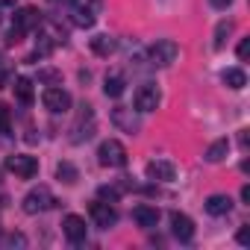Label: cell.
<instances>
[{
	"label": "cell",
	"instance_id": "6da1fadb",
	"mask_svg": "<svg viewBox=\"0 0 250 250\" xmlns=\"http://www.w3.org/2000/svg\"><path fill=\"white\" fill-rule=\"evenodd\" d=\"M42 24V15H39V9H33V6H24V9H18L15 12V21H12V30H9V36H6V42L9 44H18L33 27H39Z\"/></svg>",
	"mask_w": 250,
	"mask_h": 250
},
{
	"label": "cell",
	"instance_id": "7a4b0ae2",
	"mask_svg": "<svg viewBox=\"0 0 250 250\" xmlns=\"http://www.w3.org/2000/svg\"><path fill=\"white\" fill-rule=\"evenodd\" d=\"M97 159H100L103 168H124L127 159H130V153H127V147H124L118 139H106L97 147Z\"/></svg>",
	"mask_w": 250,
	"mask_h": 250
},
{
	"label": "cell",
	"instance_id": "3957f363",
	"mask_svg": "<svg viewBox=\"0 0 250 250\" xmlns=\"http://www.w3.org/2000/svg\"><path fill=\"white\" fill-rule=\"evenodd\" d=\"M177 56H180V44L171 42V39H159V42L150 44V50H147V62H150L153 68H168V65L177 62Z\"/></svg>",
	"mask_w": 250,
	"mask_h": 250
},
{
	"label": "cell",
	"instance_id": "277c9868",
	"mask_svg": "<svg viewBox=\"0 0 250 250\" xmlns=\"http://www.w3.org/2000/svg\"><path fill=\"white\" fill-rule=\"evenodd\" d=\"M50 206H53V194H50L47 186H36V188H30V191L24 194V200H21V209H24L27 215L47 212Z\"/></svg>",
	"mask_w": 250,
	"mask_h": 250
},
{
	"label": "cell",
	"instance_id": "5b68a950",
	"mask_svg": "<svg viewBox=\"0 0 250 250\" xmlns=\"http://www.w3.org/2000/svg\"><path fill=\"white\" fill-rule=\"evenodd\" d=\"M133 103H136L139 112H153V109H159V103H162L159 85H156V83H142V85L136 88V94H133Z\"/></svg>",
	"mask_w": 250,
	"mask_h": 250
},
{
	"label": "cell",
	"instance_id": "8992f818",
	"mask_svg": "<svg viewBox=\"0 0 250 250\" xmlns=\"http://www.w3.org/2000/svg\"><path fill=\"white\" fill-rule=\"evenodd\" d=\"M6 171H12L21 180H33L39 174V159L30 153H12V156H6Z\"/></svg>",
	"mask_w": 250,
	"mask_h": 250
},
{
	"label": "cell",
	"instance_id": "52a82bcc",
	"mask_svg": "<svg viewBox=\"0 0 250 250\" xmlns=\"http://www.w3.org/2000/svg\"><path fill=\"white\" fill-rule=\"evenodd\" d=\"M42 103H44V109H50L53 115H59V112H68V109H71V94H68L65 88L50 85V88H44Z\"/></svg>",
	"mask_w": 250,
	"mask_h": 250
},
{
	"label": "cell",
	"instance_id": "ba28073f",
	"mask_svg": "<svg viewBox=\"0 0 250 250\" xmlns=\"http://www.w3.org/2000/svg\"><path fill=\"white\" fill-rule=\"evenodd\" d=\"M88 215H91L94 227H100V229H109V227L118 224V212H115V206H109V203H103V200H94V203L88 206Z\"/></svg>",
	"mask_w": 250,
	"mask_h": 250
},
{
	"label": "cell",
	"instance_id": "9c48e42d",
	"mask_svg": "<svg viewBox=\"0 0 250 250\" xmlns=\"http://www.w3.org/2000/svg\"><path fill=\"white\" fill-rule=\"evenodd\" d=\"M62 232H65V238H68L71 244L85 241V232H88L85 218H80V215H65V221H62Z\"/></svg>",
	"mask_w": 250,
	"mask_h": 250
},
{
	"label": "cell",
	"instance_id": "30bf717a",
	"mask_svg": "<svg viewBox=\"0 0 250 250\" xmlns=\"http://www.w3.org/2000/svg\"><path fill=\"white\" fill-rule=\"evenodd\" d=\"M147 177L156 183H171L177 177V168L168 159H153V162H147Z\"/></svg>",
	"mask_w": 250,
	"mask_h": 250
},
{
	"label": "cell",
	"instance_id": "8fae6325",
	"mask_svg": "<svg viewBox=\"0 0 250 250\" xmlns=\"http://www.w3.org/2000/svg\"><path fill=\"white\" fill-rule=\"evenodd\" d=\"M171 232L180 238V241H191L194 238V221L183 212H174L171 215Z\"/></svg>",
	"mask_w": 250,
	"mask_h": 250
},
{
	"label": "cell",
	"instance_id": "7c38bea8",
	"mask_svg": "<svg viewBox=\"0 0 250 250\" xmlns=\"http://www.w3.org/2000/svg\"><path fill=\"white\" fill-rule=\"evenodd\" d=\"M159 218H162V215H159L156 206H136V209H133V221H136L142 229H153V227L159 224Z\"/></svg>",
	"mask_w": 250,
	"mask_h": 250
},
{
	"label": "cell",
	"instance_id": "4fadbf2b",
	"mask_svg": "<svg viewBox=\"0 0 250 250\" xmlns=\"http://www.w3.org/2000/svg\"><path fill=\"white\" fill-rule=\"evenodd\" d=\"M91 115V106H85V112L80 115V121L74 124V136H71V142L74 145H80V142H85V139H91V133H94V118L85 124V118Z\"/></svg>",
	"mask_w": 250,
	"mask_h": 250
},
{
	"label": "cell",
	"instance_id": "5bb4252c",
	"mask_svg": "<svg viewBox=\"0 0 250 250\" xmlns=\"http://www.w3.org/2000/svg\"><path fill=\"white\" fill-rule=\"evenodd\" d=\"M206 212L215 215V218L229 215V212H232V197H229V194H212V197L206 200Z\"/></svg>",
	"mask_w": 250,
	"mask_h": 250
},
{
	"label": "cell",
	"instance_id": "9a60e30c",
	"mask_svg": "<svg viewBox=\"0 0 250 250\" xmlns=\"http://www.w3.org/2000/svg\"><path fill=\"white\" fill-rule=\"evenodd\" d=\"M130 112H133V109H124V106H118V109L112 112V121L118 124L121 130H127V133H139V121H136Z\"/></svg>",
	"mask_w": 250,
	"mask_h": 250
},
{
	"label": "cell",
	"instance_id": "2e32d148",
	"mask_svg": "<svg viewBox=\"0 0 250 250\" xmlns=\"http://www.w3.org/2000/svg\"><path fill=\"white\" fill-rule=\"evenodd\" d=\"M94 21H97V15H94V9H91L88 3H85V6L77 3V6H74V24H77V27H85V30H88V27H94Z\"/></svg>",
	"mask_w": 250,
	"mask_h": 250
},
{
	"label": "cell",
	"instance_id": "e0dca14e",
	"mask_svg": "<svg viewBox=\"0 0 250 250\" xmlns=\"http://www.w3.org/2000/svg\"><path fill=\"white\" fill-rule=\"evenodd\" d=\"M224 85L227 88H232V91H241L244 85H247V77H244V71L241 68H229V71H224Z\"/></svg>",
	"mask_w": 250,
	"mask_h": 250
},
{
	"label": "cell",
	"instance_id": "ac0fdd59",
	"mask_svg": "<svg viewBox=\"0 0 250 250\" xmlns=\"http://www.w3.org/2000/svg\"><path fill=\"white\" fill-rule=\"evenodd\" d=\"M115 47H118V42L112 36H94L91 39V50L97 56H109V53H115Z\"/></svg>",
	"mask_w": 250,
	"mask_h": 250
},
{
	"label": "cell",
	"instance_id": "d6986e66",
	"mask_svg": "<svg viewBox=\"0 0 250 250\" xmlns=\"http://www.w3.org/2000/svg\"><path fill=\"white\" fill-rule=\"evenodd\" d=\"M227 153H229V142L227 139H218V142H212L206 147V162H221Z\"/></svg>",
	"mask_w": 250,
	"mask_h": 250
},
{
	"label": "cell",
	"instance_id": "ffe728a7",
	"mask_svg": "<svg viewBox=\"0 0 250 250\" xmlns=\"http://www.w3.org/2000/svg\"><path fill=\"white\" fill-rule=\"evenodd\" d=\"M103 91H106V97H121L124 94V77L121 74H109L106 83H103Z\"/></svg>",
	"mask_w": 250,
	"mask_h": 250
},
{
	"label": "cell",
	"instance_id": "44dd1931",
	"mask_svg": "<svg viewBox=\"0 0 250 250\" xmlns=\"http://www.w3.org/2000/svg\"><path fill=\"white\" fill-rule=\"evenodd\" d=\"M15 94L21 103H33V83L27 77H15Z\"/></svg>",
	"mask_w": 250,
	"mask_h": 250
},
{
	"label": "cell",
	"instance_id": "7402d4cb",
	"mask_svg": "<svg viewBox=\"0 0 250 250\" xmlns=\"http://www.w3.org/2000/svg\"><path fill=\"white\" fill-rule=\"evenodd\" d=\"M232 33V21H221L218 27H215V47L221 50L224 44H227V36Z\"/></svg>",
	"mask_w": 250,
	"mask_h": 250
},
{
	"label": "cell",
	"instance_id": "603a6c76",
	"mask_svg": "<svg viewBox=\"0 0 250 250\" xmlns=\"http://www.w3.org/2000/svg\"><path fill=\"white\" fill-rule=\"evenodd\" d=\"M9 130H12V115H9V106H6V103H0V133L9 136Z\"/></svg>",
	"mask_w": 250,
	"mask_h": 250
},
{
	"label": "cell",
	"instance_id": "cb8c5ba5",
	"mask_svg": "<svg viewBox=\"0 0 250 250\" xmlns=\"http://www.w3.org/2000/svg\"><path fill=\"white\" fill-rule=\"evenodd\" d=\"M56 174H59V180H65V183H74V180H77V168L68 165V162H62V165L56 168Z\"/></svg>",
	"mask_w": 250,
	"mask_h": 250
},
{
	"label": "cell",
	"instance_id": "d4e9b609",
	"mask_svg": "<svg viewBox=\"0 0 250 250\" xmlns=\"http://www.w3.org/2000/svg\"><path fill=\"white\" fill-rule=\"evenodd\" d=\"M235 53H238V59H241V62H247V56H250V39H241Z\"/></svg>",
	"mask_w": 250,
	"mask_h": 250
},
{
	"label": "cell",
	"instance_id": "484cf974",
	"mask_svg": "<svg viewBox=\"0 0 250 250\" xmlns=\"http://www.w3.org/2000/svg\"><path fill=\"white\" fill-rule=\"evenodd\" d=\"M238 244H244V247L250 244V227H247V224H244V227L238 229Z\"/></svg>",
	"mask_w": 250,
	"mask_h": 250
},
{
	"label": "cell",
	"instance_id": "4316f807",
	"mask_svg": "<svg viewBox=\"0 0 250 250\" xmlns=\"http://www.w3.org/2000/svg\"><path fill=\"white\" fill-rule=\"evenodd\" d=\"M100 197H109V200H118V188H109V186H103V188H100Z\"/></svg>",
	"mask_w": 250,
	"mask_h": 250
},
{
	"label": "cell",
	"instance_id": "83f0119b",
	"mask_svg": "<svg viewBox=\"0 0 250 250\" xmlns=\"http://www.w3.org/2000/svg\"><path fill=\"white\" fill-rule=\"evenodd\" d=\"M39 80H50V83H53V80H59V74H56V71H42Z\"/></svg>",
	"mask_w": 250,
	"mask_h": 250
},
{
	"label": "cell",
	"instance_id": "f1b7e54d",
	"mask_svg": "<svg viewBox=\"0 0 250 250\" xmlns=\"http://www.w3.org/2000/svg\"><path fill=\"white\" fill-rule=\"evenodd\" d=\"M209 3H212V6H215V9H227V6H229V3H232V0H209Z\"/></svg>",
	"mask_w": 250,
	"mask_h": 250
},
{
	"label": "cell",
	"instance_id": "f546056e",
	"mask_svg": "<svg viewBox=\"0 0 250 250\" xmlns=\"http://www.w3.org/2000/svg\"><path fill=\"white\" fill-rule=\"evenodd\" d=\"M241 200L250 203V186H241Z\"/></svg>",
	"mask_w": 250,
	"mask_h": 250
},
{
	"label": "cell",
	"instance_id": "4dcf8cb0",
	"mask_svg": "<svg viewBox=\"0 0 250 250\" xmlns=\"http://www.w3.org/2000/svg\"><path fill=\"white\" fill-rule=\"evenodd\" d=\"M15 3V0H0V6H12Z\"/></svg>",
	"mask_w": 250,
	"mask_h": 250
},
{
	"label": "cell",
	"instance_id": "1f68e13d",
	"mask_svg": "<svg viewBox=\"0 0 250 250\" xmlns=\"http://www.w3.org/2000/svg\"><path fill=\"white\" fill-rule=\"evenodd\" d=\"M59 3H77V0H59Z\"/></svg>",
	"mask_w": 250,
	"mask_h": 250
}]
</instances>
